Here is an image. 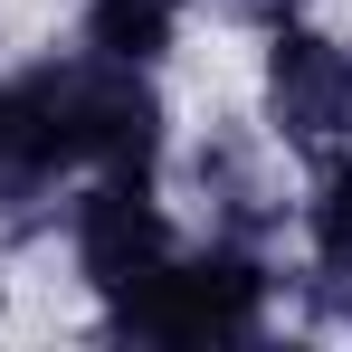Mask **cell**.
<instances>
[{
  "instance_id": "ba28073f",
  "label": "cell",
  "mask_w": 352,
  "mask_h": 352,
  "mask_svg": "<svg viewBox=\"0 0 352 352\" xmlns=\"http://www.w3.org/2000/svg\"><path fill=\"white\" fill-rule=\"evenodd\" d=\"M210 10H229V19H248V29H286L305 0H210Z\"/></svg>"
},
{
  "instance_id": "8992f818",
  "label": "cell",
  "mask_w": 352,
  "mask_h": 352,
  "mask_svg": "<svg viewBox=\"0 0 352 352\" xmlns=\"http://www.w3.org/2000/svg\"><path fill=\"white\" fill-rule=\"evenodd\" d=\"M181 29V0H86V48L96 58H133L153 67Z\"/></svg>"
},
{
  "instance_id": "52a82bcc",
  "label": "cell",
  "mask_w": 352,
  "mask_h": 352,
  "mask_svg": "<svg viewBox=\"0 0 352 352\" xmlns=\"http://www.w3.org/2000/svg\"><path fill=\"white\" fill-rule=\"evenodd\" d=\"M305 248H314L324 276H352V153H333L324 181H314V200H305Z\"/></svg>"
},
{
  "instance_id": "5b68a950",
  "label": "cell",
  "mask_w": 352,
  "mask_h": 352,
  "mask_svg": "<svg viewBox=\"0 0 352 352\" xmlns=\"http://www.w3.org/2000/svg\"><path fill=\"white\" fill-rule=\"evenodd\" d=\"M67 248H76V276L115 305L133 276H153L162 257H172V219H162V200H153V181H86V200L67 210Z\"/></svg>"
},
{
  "instance_id": "7a4b0ae2",
  "label": "cell",
  "mask_w": 352,
  "mask_h": 352,
  "mask_svg": "<svg viewBox=\"0 0 352 352\" xmlns=\"http://www.w3.org/2000/svg\"><path fill=\"white\" fill-rule=\"evenodd\" d=\"M67 172H86V124H76V58H38L0 76V210L48 200Z\"/></svg>"
},
{
  "instance_id": "277c9868",
  "label": "cell",
  "mask_w": 352,
  "mask_h": 352,
  "mask_svg": "<svg viewBox=\"0 0 352 352\" xmlns=\"http://www.w3.org/2000/svg\"><path fill=\"white\" fill-rule=\"evenodd\" d=\"M76 124H86V181H153L162 172V96L133 58H76Z\"/></svg>"
},
{
  "instance_id": "6da1fadb",
  "label": "cell",
  "mask_w": 352,
  "mask_h": 352,
  "mask_svg": "<svg viewBox=\"0 0 352 352\" xmlns=\"http://www.w3.org/2000/svg\"><path fill=\"white\" fill-rule=\"evenodd\" d=\"M276 276L248 238H210V248H172L153 276L105 305V333L124 343H257L267 333Z\"/></svg>"
},
{
  "instance_id": "3957f363",
  "label": "cell",
  "mask_w": 352,
  "mask_h": 352,
  "mask_svg": "<svg viewBox=\"0 0 352 352\" xmlns=\"http://www.w3.org/2000/svg\"><path fill=\"white\" fill-rule=\"evenodd\" d=\"M267 133L295 143V153H324V143H343L352 133V48L343 38H324V29H267Z\"/></svg>"
}]
</instances>
